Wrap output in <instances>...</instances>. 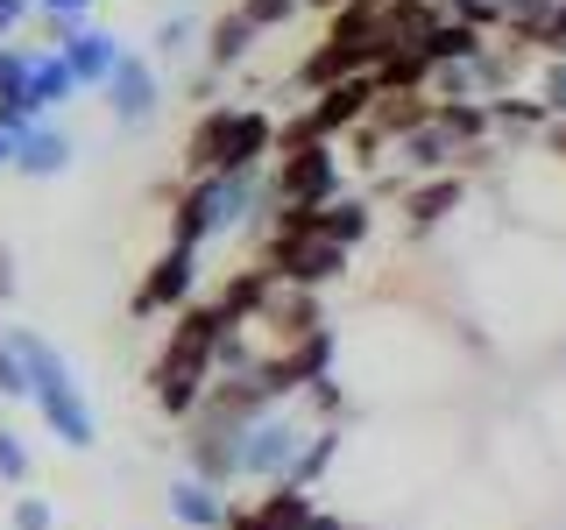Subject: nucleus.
Segmentation results:
<instances>
[{
	"label": "nucleus",
	"mask_w": 566,
	"mask_h": 530,
	"mask_svg": "<svg viewBox=\"0 0 566 530\" xmlns=\"http://www.w3.org/2000/svg\"><path fill=\"white\" fill-rule=\"evenodd\" d=\"M227 326H234V318L212 305V297L177 311L164 353L149 361V396H156V411H164V417L185 424L191 411H199V396H206V382H212V347H220Z\"/></svg>",
	"instance_id": "1"
},
{
	"label": "nucleus",
	"mask_w": 566,
	"mask_h": 530,
	"mask_svg": "<svg viewBox=\"0 0 566 530\" xmlns=\"http://www.w3.org/2000/svg\"><path fill=\"white\" fill-rule=\"evenodd\" d=\"M8 347L22 353V368H29V403H35V417L57 432V446L85 453V446L99 438V417H93V403H85L78 375H71V361L43 340V332H29V326H8Z\"/></svg>",
	"instance_id": "2"
},
{
	"label": "nucleus",
	"mask_w": 566,
	"mask_h": 530,
	"mask_svg": "<svg viewBox=\"0 0 566 530\" xmlns=\"http://www.w3.org/2000/svg\"><path fill=\"white\" fill-rule=\"evenodd\" d=\"M262 205H270L262 170H248V177H185V191L170 199V247H206V241L234 234L241 220H255Z\"/></svg>",
	"instance_id": "3"
},
{
	"label": "nucleus",
	"mask_w": 566,
	"mask_h": 530,
	"mask_svg": "<svg viewBox=\"0 0 566 530\" xmlns=\"http://www.w3.org/2000/svg\"><path fill=\"white\" fill-rule=\"evenodd\" d=\"M305 438H312V424L297 417L291 403L262 411V417L241 432V481H262V488L291 481V467H297V446H305Z\"/></svg>",
	"instance_id": "4"
},
{
	"label": "nucleus",
	"mask_w": 566,
	"mask_h": 530,
	"mask_svg": "<svg viewBox=\"0 0 566 530\" xmlns=\"http://www.w3.org/2000/svg\"><path fill=\"white\" fill-rule=\"evenodd\" d=\"M255 269L270 276V283H283V290H326V283L347 276V247H333L326 234H297V241L262 234Z\"/></svg>",
	"instance_id": "5"
},
{
	"label": "nucleus",
	"mask_w": 566,
	"mask_h": 530,
	"mask_svg": "<svg viewBox=\"0 0 566 530\" xmlns=\"http://www.w3.org/2000/svg\"><path fill=\"white\" fill-rule=\"evenodd\" d=\"M270 205H333L340 199V156L333 141H305V149H283L276 170H262Z\"/></svg>",
	"instance_id": "6"
},
{
	"label": "nucleus",
	"mask_w": 566,
	"mask_h": 530,
	"mask_svg": "<svg viewBox=\"0 0 566 530\" xmlns=\"http://www.w3.org/2000/svg\"><path fill=\"white\" fill-rule=\"evenodd\" d=\"M191 290H199V247H164V255L142 269L128 311L135 318H164V311H185Z\"/></svg>",
	"instance_id": "7"
},
{
	"label": "nucleus",
	"mask_w": 566,
	"mask_h": 530,
	"mask_svg": "<svg viewBox=\"0 0 566 530\" xmlns=\"http://www.w3.org/2000/svg\"><path fill=\"white\" fill-rule=\"evenodd\" d=\"M99 93H106V106H114V120H120V128H142V120L156 114V99H164V85H156L149 57H128V50H120L114 78H106Z\"/></svg>",
	"instance_id": "8"
},
{
	"label": "nucleus",
	"mask_w": 566,
	"mask_h": 530,
	"mask_svg": "<svg viewBox=\"0 0 566 530\" xmlns=\"http://www.w3.org/2000/svg\"><path fill=\"white\" fill-rule=\"evenodd\" d=\"M312 509H318V502H312L305 488H283V481H276V488H262L255 502L227 509V523H220V530H305V523H312Z\"/></svg>",
	"instance_id": "9"
},
{
	"label": "nucleus",
	"mask_w": 566,
	"mask_h": 530,
	"mask_svg": "<svg viewBox=\"0 0 566 530\" xmlns=\"http://www.w3.org/2000/svg\"><path fill=\"white\" fill-rule=\"evenodd\" d=\"M262 156H276V120L262 114V106H234V120H227V149H220V177L262 170Z\"/></svg>",
	"instance_id": "10"
},
{
	"label": "nucleus",
	"mask_w": 566,
	"mask_h": 530,
	"mask_svg": "<svg viewBox=\"0 0 566 530\" xmlns=\"http://www.w3.org/2000/svg\"><path fill=\"white\" fill-rule=\"evenodd\" d=\"M318 326H326V311H318V290H283V283H276L270 305L255 311V326H248V332H270L276 347H291V340H305V332H318Z\"/></svg>",
	"instance_id": "11"
},
{
	"label": "nucleus",
	"mask_w": 566,
	"mask_h": 530,
	"mask_svg": "<svg viewBox=\"0 0 566 530\" xmlns=\"http://www.w3.org/2000/svg\"><path fill=\"white\" fill-rule=\"evenodd\" d=\"M361 71H376V50H354V43H318L305 50V64H297V85L305 93H326V85H340V78H361Z\"/></svg>",
	"instance_id": "12"
},
{
	"label": "nucleus",
	"mask_w": 566,
	"mask_h": 530,
	"mask_svg": "<svg viewBox=\"0 0 566 530\" xmlns=\"http://www.w3.org/2000/svg\"><path fill=\"white\" fill-rule=\"evenodd\" d=\"M57 57L71 64V78H78V85H106V78H114V64H120V35L99 29V22H85V29L57 50Z\"/></svg>",
	"instance_id": "13"
},
{
	"label": "nucleus",
	"mask_w": 566,
	"mask_h": 530,
	"mask_svg": "<svg viewBox=\"0 0 566 530\" xmlns=\"http://www.w3.org/2000/svg\"><path fill=\"white\" fill-rule=\"evenodd\" d=\"M8 170H22V177H64V170H71V135L50 128V120H35L29 135H14Z\"/></svg>",
	"instance_id": "14"
},
{
	"label": "nucleus",
	"mask_w": 566,
	"mask_h": 530,
	"mask_svg": "<svg viewBox=\"0 0 566 530\" xmlns=\"http://www.w3.org/2000/svg\"><path fill=\"white\" fill-rule=\"evenodd\" d=\"M368 128H376L382 141H411L418 128H432V93H376Z\"/></svg>",
	"instance_id": "15"
},
{
	"label": "nucleus",
	"mask_w": 566,
	"mask_h": 530,
	"mask_svg": "<svg viewBox=\"0 0 566 530\" xmlns=\"http://www.w3.org/2000/svg\"><path fill=\"white\" fill-rule=\"evenodd\" d=\"M22 93L35 114H50V106L78 99V78H71V64L57 57V50H29V71H22Z\"/></svg>",
	"instance_id": "16"
},
{
	"label": "nucleus",
	"mask_w": 566,
	"mask_h": 530,
	"mask_svg": "<svg viewBox=\"0 0 566 530\" xmlns=\"http://www.w3.org/2000/svg\"><path fill=\"white\" fill-rule=\"evenodd\" d=\"M460 199H468L460 170H439V177H424V184H411V191H403V212H411V226L424 234V226H439L447 212H460Z\"/></svg>",
	"instance_id": "17"
},
{
	"label": "nucleus",
	"mask_w": 566,
	"mask_h": 530,
	"mask_svg": "<svg viewBox=\"0 0 566 530\" xmlns=\"http://www.w3.org/2000/svg\"><path fill=\"white\" fill-rule=\"evenodd\" d=\"M227 120H234V106H206V114H199V128L185 135V177H220Z\"/></svg>",
	"instance_id": "18"
},
{
	"label": "nucleus",
	"mask_w": 566,
	"mask_h": 530,
	"mask_svg": "<svg viewBox=\"0 0 566 530\" xmlns=\"http://www.w3.org/2000/svg\"><path fill=\"white\" fill-rule=\"evenodd\" d=\"M170 517L185 530H220L227 523V495L206 488V481H191V474H177V481H170Z\"/></svg>",
	"instance_id": "19"
},
{
	"label": "nucleus",
	"mask_w": 566,
	"mask_h": 530,
	"mask_svg": "<svg viewBox=\"0 0 566 530\" xmlns=\"http://www.w3.org/2000/svg\"><path fill=\"white\" fill-rule=\"evenodd\" d=\"M368 78H376V93H424V85H432V57H424L418 43H397V50L376 57Z\"/></svg>",
	"instance_id": "20"
},
{
	"label": "nucleus",
	"mask_w": 566,
	"mask_h": 530,
	"mask_svg": "<svg viewBox=\"0 0 566 530\" xmlns=\"http://www.w3.org/2000/svg\"><path fill=\"white\" fill-rule=\"evenodd\" d=\"M270 290H276V283H270V276H262V269H255V262H248V269H234V276H227V283H220V290H212V305H220L227 318H234V326H255V311H262V305H270Z\"/></svg>",
	"instance_id": "21"
},
{
	"label": "nucleus",
	"mask_w": 566,
	"mask_h": 530,
	"mask_svg": "<svg viewBox=\"0 0 566 530\" xmlns=\"http://www.w3.org/2000/svg\"><path fill=\"white\" fill-rule=\"evenodd\" d=\"M432 128L453 141V156H460V149H482L489 106H482V99H432Z\"/></svg>",
	"instance_id": "22"
},
{
	"label": "nucleus",
	"mask_w": 566,
	"mask_h": 530,
	"mask_svg": "<svg viewBox=\"0 0 566 530\" xmlns=\"http://www.w3.org/2000/svg\"><path fill=\"white\" fill-rule=\"evenodd\" d=\"M368 226H376V212H368V199H333V205H318L312 234H326L333 247H347V255H354V241H368Z\"/></svg>",
	"instance_id": "23"
},
{
	"label": "nucleus",
	"mask_w": 566,
	"mask_h": 530,
	"mask_svg": "<svg viewBox=\"0 0 566 530\" xmlns=\"http://www.w3.org/2000/svg\"><path fill=\"white\" fill-rule=\"evenodd\" d=\"M333 453H340V424H312V438L297 446V467H291V481H283V488H305L312 495L318 481H326Z\"/></svg>",
	"instance_id": "24"
},
{
	"label": "nucleus",
	"mask_w": 566,
	"mask_h": 530,
	"mask_svg": "<svg viewBox=\"0 0 566 530\" xmlns=\"http://www.w3.org/2000/svg\"><path fill=\"white\" fill-rule=\"evenodd\" d=\"M248 50H255V29H248L241 14H220V22L206 29V71H212V78H220V71H234Z\"/></svg>",
	"instance_id": "25"
},
{
	"label": "nucleus",
	"mask_w": 566,
	"mask_h": 530,
	"mask_svg": "<svg viewBox=\"0 0 566 530\" xmlns=\"http://www.w3.org/2000/svg\"><path fill=\"white\" fill-rule=\"evenodd\" d=\"M397 149H403V163H411V170H424V177H439V170L453 163V141L439 135V128H418L411 141H397Z\"/></svg>",
	"instance_id": "26"
},
{
	"label": "nucleus",
	"mask_w": 566,
	"mask_h": 530,
	"mask_svg": "<svg viewBox=\"0 0 566 530\" xmlns=\"http://www.w3.org/2000/svg\"><path fill=\"white\" fill-rule=\"evenodd\" d=\"M489 128H553V114H545V99H489Z\"/></svg>",
	"instance_id": "27"
},
{
	"label": "nucleus",
	"mask_w": 566,
	"mask_h": 530,
	"mask_svg": "<svg viewBox=\"0 0 566 530\" xmlns=\"http://www.w3.org/2000/svg\"><path fill=\"white\" fill-rule=\"evenodd\" d=\"M0 488H29V446L14 424H0Z\"/></svg>",
	"instance_id": "28"
},
{
	"label": "nucleus",
	"mask_w": 566,
	"mask_h": 530,
	"mask_svg": "<svg viewBox=\"0 0 566 530\" xmlns=\"http://www.w3.org/2000/svg\"><path fill=\"white\" fill-rule=\"evenodd\" d=\"M35 120H43V114L29 106V93H22V85H0V135L14 141V135H29Z\"/></svg>",
	"instance_id": "29"
},
{
	"label": "nucleus",
	"mask_w": 566,
	"mask_h": 530,
	"mask_svg": "<svg viewBox=\"0 0 566 530\" xmlns=\"http://www.w3.org/2000/svg\"><path fill=\"white\" fill-rule=\"evenodd\" d=\"M297 8H305V0H241V8H234V14H241V22H248V29H255V35H262V29H276V22H291V14H297Z\"/></svg>",
	"instance_id": "30"
},
{
	"label": "nucleus",
	"mask_w": 566,
	"mask_h": 530,
	"mask_svg": "<svg viewBox=\"0 0 566 530\" xmlns=\"http://www.w3.org/2000/svg\"><path fill=\"white\" fill-rule=\"evenodd\" d=\"M29 396V368H22V353L8 347V332H0V403H22Z\"/></svg>",
	"instance_id": "31"
},
{
	"label": "nucleus",
	"mask_w": 566,
	"mask_h": 530,
	"mask_svg": "<svg viewBox=\"0 0 566 530\" xmlns=\"http://www.w3.org/2000/svg\"><path fill=\"white\" fill-rule=\"evenodd\" d=\"M8 523H14V530H57V509H50L43 495H14Z\"/></svg>",
	"instance_id": "32"
},
{
	"label": "nucleus",
	"mask_w": 566,
	"mask_h": 530,
	"mask_svg": "<svg viewBox=\"0 0 566 530\" xmlns=\"http://www.w3.org/2000/svg\"><path fill=\"white\" fill-rule=\"evenodd\" d=\"M305 403H312V411L326 417V424H340V417H347V396H340V382H333V375H318V382L305 389Z\"/></svg>",
	"instance_id": "33"
},
{
	"label": "nucleus",
	"mask_w": 566,
	"mask_h": 530,
	"mask_svg": "<svg viewBox=\"0 0 566 530\" xmlns=\"http://www.w3.org/2000/svg\"><path fill=\"white\" fill-rule=\"evenodd\" d=\"M545 114H553V120H566V57H559L553 71H545Z\"/></svg>",
	"instance_id": "34"
},
{
	"label": "nucleus",
	"mask_w": 566,
	"mask_h": 530,
	"mask_svg": "<svg viewBox=\"0 0 566 530\" xmlns=\"http://www.w3.org/2000/svg\"><path fill=\"white\" fill-rule=\"evenodd\" d=\"M29 14H35V0H0V43H8V35L29 22Z\"/></svg>",
	"instance_id": "35"
},
{
	"label": "nucleus",
	"mask_w": 566,
	"mask_h": 530,
	"mask_svg": "<svg viewBox=\"0 0 566 530\" xmlns=\"http://www.w3.org/2000/svg\"><path fill=\"white\" fill-rule=\"evenodd\" d=\"M35 14H71V22H85V14H93V0H35Z\"/></svg>",
	"instance_id": "36"
},
{
	"label": "nucleus",
	"mask_w": 566,
	"mask_h": 530,
	"mask_svg": "<svg viewBox=\"0 0 566 530\" xmlns=\"http://www.w3.org/2000/svg\"><path fill=\"white\" fill-rule=\"evenodd\" d=\"M8 297H14V247L0 241V311H8Z\"/></svg>",
	"instance_id": "37"
},
{
	"label": "nucleus",
	"mask_w": 566,
	"mask_h": 530,
	"mask_svg": "<svg viewBox=\"0 0 566 530\" xmlns=\"http://www.w3.org/2000/svg\"><path fill=\"white\" fill-rule=\"evenodd\" d=\"M185 35H191V22H164L156 29V50H185Z\"/></svg>",
	"instance_id": "38"
},
{
	"label": "nucleus",
	"mask_w": 566,
	"mask_h": 530,
	"mask_svg": "<svg viewBox=\"0 0 566 530\" xmlns=\"http://www.w3.org/2000/svg\"><path fill=\"white\" fill-rule=\"evenodd\" d=\"M545 149H553V156H566V120H553V128H545Z\"/></svg>",
	"instance_id": "39"
},
{
	"label": "nucleus",
	"mask_w": 566,
	"mask_h": 530,
	"mask_svg": "<svg viewBox=\"0 0 566 530\" xmlns=\"http://www.w3.org/2000/svg\"><path fill=\"white\" fill-rule=\"evenodd\" d=\"M305 530H347V523L333 517V509H312V523H305Z\"/></svg>",
	"instance_id": "40"
},
{
	"label": "nucleus",
	"mask_w": 566,
	"mask_h": 530,
	"mask_svg": "<svg viewBox=\"0 0 566 530\" xmlns=\"http://www.w3.org/2000/svg\"><path fill=\"white\" fill-rule=\"evenodd\" d=\"M305 8H318V14H333V8H347V0H305Z\"/></svg>",
	"instance_id": "41"
},
{
	"label": "nucleus",
	"mask_w": 566,
	"mask_h": 530,
	"mask_svg": "<svg viewBox=\"0 0 566 530\" xmlns=\"http://www.w3.org/2000/svg\"><path fill=\"white\" fill-rule=\"evenodd\" d=\"M8 156H14V141H8V135H0V170H8Z\"/></svg>",
	"instance_id": "42"
},
{
	"label": "nucleus",
	"mask_w": 566,
	"mask_h": 530,
	"mask_svg": "<svg viewBox=\"0 0 566 530\" xmlns=\"http://www.w3.org/2000/svg\"><path fill=\"white\" fill-rule=\"evenodd\" d=\"M347 530H376V523H347Z\"/></svg>",
	"instance_id": "43"
}]
</instances>
